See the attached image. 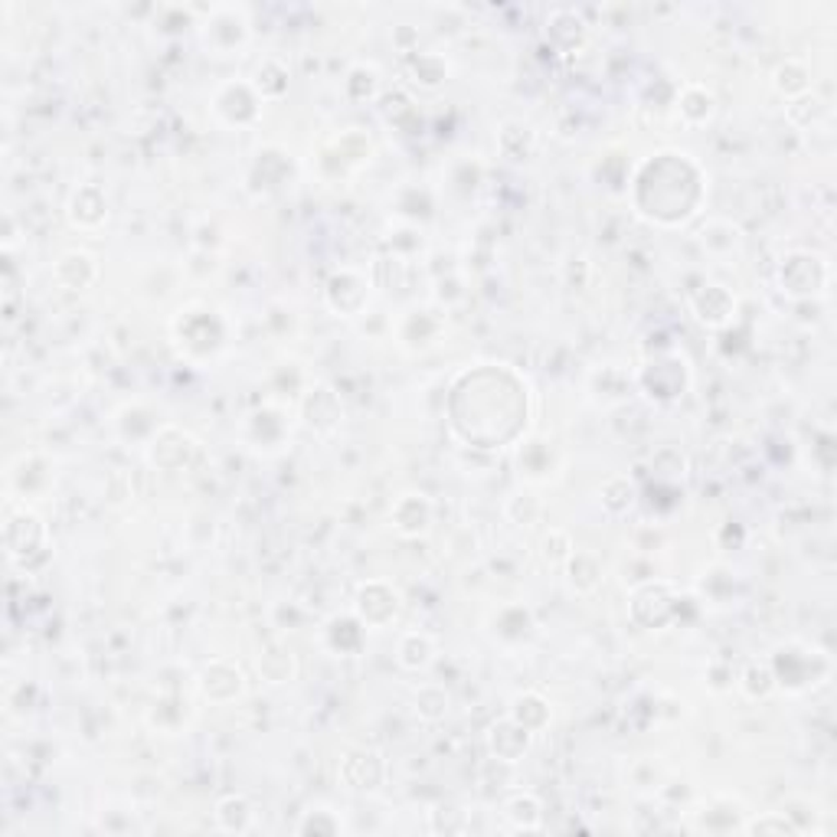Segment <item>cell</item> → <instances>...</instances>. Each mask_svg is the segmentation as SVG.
Returning <instances> with one entry per match:
<instances>
[{
	"label": "cell",
	"mask_w": 837,
	"mask_h": 837,
	"mask_svg": "<svg viewBox=\"0 0 837 837\" xmlns=\"http://www.w3.org/2000/svg\"><path fill=\"white\" fill-rule=\"evenodd\" d=\"M684 602H687V596L681 593V586L674 579L655 576V579H645L632 589L629 615L638 629L658 632V629H668L671 622L681 619Z\"/></svg>",
	"instance_id": "cell-3"
},
{
	"label": "cell",
	"mask_w": 837,
	"mask_h": 837,
	"mask_svg": "<svg viewBox=\"0 0 837 837\" xmlns=\"http://www.w3.org/2000/svg\"><path fill=\"white\" fill-rule=\"evenodd\" d=\"M504 514H507V521H511V524H517V527H530V524H537V521L543 517V501H540L537 494H530V491H524V494H511V498H507V504H504Z\"/></svg>",
	"instance_id": "cell-45"
},
{
	"label": "cell",
	"mask_w": 837,
	"mask_h": 837,
	"mask_svg": "<svg viewBox=\"0 0 837 837\" xmlns=\"http://www.w3.org/2000/svg\"><path fill=\"white\" fill-rule=\"evenodd\" d=\"M547 39L557 49H576L586 43V20L570 7H560L547 16Z\"/></svg>",
	"instance_id": "cell-34"
},
{
	"label": "cell",
	"mask_w": 837,
	"mask_h": 837,
	"mask_svg": "<svg viewBox=\"0 0 837 837\" xmlns=\"http://www.w3.org/2000/svg\"><path fill=\"white\" fill-rule=\"evenodd\" d=\"M537 144H540V137L530 121L511 118L498 128V154L507 160H530L537 154Z\"/></svg>",
	"instance_id": "cell-27"
},
{
	"label": "cell",
	"mask_w": 837,
	"mask_h": 837,
	"mask_svg": "<svg viewBox=\"0 0 837 837\" xmlns=\"http://www.w3.org/2000/svg\"><path fill=\"white\" fill-rule=\"evenodd\" d=\"M779 291L792 301H812L832 288V262L812 249H792L776 265Z\"/></svg>",
	"instance_id": "cell-2"
},
{
	"label": "cell",
	"mask_w": 837,
	"mask_h": 837,
	"mask_svg": "<svg viewBox=\"0 0 837 837\" xmlns=\"http://www.w3.org/2000/svg\"><path fill=\"white\" fill-rule=\"evenodd\" d=\"M494 635H498L501 642H511V645L530 638V635H534V612H530L527 606H521V602L498 609V615H494Z\"/></svg>",
	"instance_id": "cell-39"
},
{
	"label": "cell",
	"mask_w": 837,
	"mask_h": 837,
	"mask_svg": "<svg viewBox=\"0 0 837 837\" xmlns=\"http://www.w3.org/2000/svg\"><path fill=\"white\" fill-rule=\"evenodd\" d=\"M691 311L707 331H727L740 314V301L727 285L704 282L701 288L691 291Z\"/></svg>",
	"instance_id": "cell-15"
},
{
	"label": "cell",
	"mask_w": 837,
	"mask_h": 837,
	"mask_svg": "<svg viewBox=\"0 0 837 837\" xmlns=\"http://www.w3.org/2000/svg\"><path fill=\"white\" fill-rule=\"evenodd\" d=\"M196 452H200V442H196L187 429H180V426H174V422H164V426L147 439V462H151V468L167 471V475L190 468V462L196 458Z\"/></svg>",
	"instance_id": "cell-10"
},
{
	"label": "cell",
	"mask_w": 837,
	"mask_h": 837,
	"mask_svg": "<svg viewBox=\"0 0 837 837\" xmlns=\"http://www.w3.org/2000/svg\"><path fill=\"white\" fill-rule=\"evenodd\" d=\"M485 746H488V760H501L507 766H517L530 750H534V733L527 727H521L511 714L494 720L485 733Z\"/></svg>",
	"instance_id": "cell-17"
},
{
	"label": "cell",
	"mask_w": 837,
	"mask_h": 837,
	"mask_svg": "<svg viewBox=\"0 0 837 837\" xmlns=\"http://www.w3.org/2000/svg\"><path fill=\"white\" fill-rule=\"evenodd\" d=\"M439 658V642L429 632H403L396 642V665L409 674H422L435 665Z\"/></svg>",
	"instance_id": "cell-23"
},
{
	"label": "cell",
	"mask_w": 837,
	"mask_h": 837,
	"mask_svg": "<svg viewBox=\"0 0 837 837\" xmlns=\"http://www.w3.org/2000/svg\"><path fill=\"white\" fill-rule=\"evenodd\" d=\"M707 684H710V691H730L733 684H737V674H733V668H727L724 661H714L710 668H707Z\"/></svg>",
	"instance_id": "cell-48"
},
{
	"label": "cell",
	"mask_w": 837,
	"mask_h": 837,
	"mask_svg": "<svg viewBox=\"0 0 837 837\" xmlns=\"http://www.w3.org/2000/svg\"><path fill=\"white\" fill-rule=\"evenodd\" d=\"M406 75H409L412 85H419L426 92H435V88H442L449 82L452 62L442 52H435V49H416L406 59Z\"/></svg>",
	"instance_id": "cell-25"
},
{
	"label": "cell",
	"mask_w": 837,
	"mask_h": 837,
	"mask_svg": "<svg viewBox=\"0 0 837 837\" xmlns=\"http://www.w3.org/2000/svg\"><path fill=\"white\" fill-rule=\"evenodd\" d=\"M674 111L684 128H707L717 118V95L704 82H684L678 88Z\"/></svg>",
	"instance_id": "cell-21"
},
{
	"label": "cell",
	"mask_w": 837,
	"mask_h": 837,
	"mask_svg": "<svg viewBox=\"0 0 837 837\" xmlns=\"http://www.w3.org/2000/svg\"><path fill=\"white\" fill-rule=\"evenodd\" d=\"M383 92V72L373 65V62H357L347 69V79H344V95L350 101H376Z\"/></svg>",
	"instance_id": "cell-36"
},
{
	"label": "cell",
	"mask_w": 837,
	"mask_h": 837,
	"mask_svg": "<svg viewBox=\"0 0 837 837\" xmlns=\"http://www.w3.org/2000/svg\"><path fill=\"white\" fill-rule=\"evenodd\" d=\"M697 239H701V246H704L710 255H720V259H727V255L740 252V249H743V242H746L743 229H740L737 223H730V219H720V216L707 219V223L701 226Z\"/></svg>",
	"instance_id": "cell-31"
},
{
	"label": "cell",
	"mask_w": 837,
	"mask_h": 837,
	"mask_svg": "<svg viewBox=\"0 0 837 837\" xmlns=\"http://www.w3.org/2000/svg\"><path fill=\"white\" fill-rule=\"evenodd\" d=\"M743 835H802V828L792 822V815L789 812H763V815H756V818H746L743 822V828H740Z\"/></svg>",
	"instance_id": "cell-44"
},
{
	"label": "cell",
	"mask_w": 837,
	"mask_h": 837,
	"mask_svg": "<svg viewBox=\"0 0 837 837\" xmlns=\"http://www.w3.org/2000/svg\"><path fill=\"white\" fill-rule=\"evenodd\" d=\"M108 213H111V203H108V193H105L101 183L82 180V183L72 187V193L65 200V219H69L72 229L98 232L108 223Z\"/></svg>",
	"instance_id": "cell-14"
},
{
	"label": "cell",
	"mask_w": 837,
	"mask_h": 837,
	"mask_svg": "<svg viewBox=\"0 0 837 837\" xmlns=\"http://www.w3.org/2000/svg\"><path fill=\"white\" fill-rule=\"evenodd\" d=\"M737 687H740L743 697H750V701H769V697L779 691L769 661H746V668L737 674Z\"/></svg>",
	"instance_id": "cell-40"
},
{
	"label": "cell",
	"mask_w": 837,
	"mask_h": 837,
	"mask_svg": "<svg viewBox=\"0 0 837 837\" xmlns=\"http://www.w3.org/2000/svg\"><path fill=\"white\" fill-rule=\"evenodd\" d=\"M344 832V822L337 812L331 809H311L301 815V822L295 825V835L301 837H337Z\"/></svg>",
	"instance_id": "cell-43"
},
{
	"label": "cell",
	"mask_w": 837,
	"mask_h": 837,
	"mask_svg": "<svg viewBox=\"0 0 837 837\" xmlns=\"http://www.w3.org/2000/svg\"><path fill=\"white\" fill-rule=\"evenodd\" d=\"M324 642L334 655H357L367 642V625L357 615H334L324 629Z\"/></svg>",
	"instance_id": "cell-33"
},
{
	"label": "cell",
	"mask_w": 837,
	"mask_h": 837,
	"mask_svg": "<svg viewBox=\"0 0 837 837\" xmlns=\"http://www.w3.org/2000/svg\"><path fill=\"white\" fill-rule=\"evenodd\" d=\"M370 295H373V282L370 275L344 265V268H334L331 278L324 282V301L334 314L340 318H357L367 311L370 304Z\"/></svg>",
	"instance_id": "cell-11"
},
{
	"label": "cell",
	"mask_w": 837,
	"mask_h": 837,
	"mask_svg": "<svg viewBox=\"0 0 837 837\" xmlns=\"http://www.w3.org/2000/svg\"><path fill=\"white\" fill-rule=\"evenodd\" d=\"M435 521V504L426 491H403L393 507H390V527L403 540H419L432 530Z\"/></svg>",
	"instance_id": "cell-16"
},
{
	"label": "cell",
	"mask_w": 837,
	"mask_h": 837,
	"mask_svg": "<svg viewBox=\"0 0 837 837\" xmlns=\"http://www.w3.org/2000/svg\"><path fill=\"white\" fill-rule=\"evenodd\" d=\"M337 779L347 792H380L386 782V760L380 750H367V746H354L340 756L337 763Z\"/></svg>",
	"instance_id": "cell-13"
},
{
	"label": "cell",
	"mask_w": 837,
	"mask_h": 837,
	"mask_svg": "<svg viewBox=\"0 0 837 837\" xmlns=\"http://www.w3.org/2000/svg\"><path fill=\"white\" fill-rule=\"evenodd\" d=\"M412 710H416V717L422 724H442L449 717V710H452V694L442 684L426 681L412 694Z\"/></svg>",
	"instance_id": "cell-37"
},
{
	"label": "cell",
	"mask_w": 837,
	"mask_h": 837,
	"mask_svg": "<svg viewBox=\"0 0 837 837\" xmlns=\"http://www.w3.org/2000/svg\"><path fill=\"white\" fill-rule=\"evenodd\" d=\"M599 501H602V511L609 517H625L635 511L638 504V485L632 475H609L599 488Z\"/></svg>",
	"instance_id": "cell-32"
},
{
	"label": "cell",
	"mask_w": 837,
	"mask_h": 837,
	"mask_svg": "<svg viewBox=\"0 0 837 837\" xmlns=\"http://www.w3.org/2000/svg\"><path fill=\"white\" fill-rule=\"evenodd\" d=\"M301 419L311 432L318 435H331L340 429L344 422V406L340 396L327 386V383H314L304 396H301Z\"/></svg>",
	"instance_id": "cell-18"
},
{
	"label": "cell",
	"mask_w": 837,
	"mask_h": 837,
	"mask_svg": "<svg viewBox=\"0 0 837 837\" xmlns=\"http://www.w3.org/2000/svg\"><path fill=\"white\" fill-rule=\"evenodd\" d=\"M262 95L249 79H229L213 92V115L229 128H252L262 121Z\"/></svg>",
	"instance_id": "cell-8"
},
{
	"label": "cell",
	"mask_w": 837,
	"mask_h": 837,
	"mask_svg": "<svg viewBox=\"0 0 837 837\" xmlns=\"http://www.w3.org/2000/svg\"><path fill=\"white\" fill-rule=\"evenodd\" d=\"M219 36H226L223 52H229V49H236V46H242V43L249 39V23H246L242 10H236V7H219V10L210 16V23H206V43L216 49Z\"/></svg>",
	"instance_id": "cell-30"
},
{
	"label": "cell",
	"mask_w": 837,
	"mask_h": 837,
	"mask_svg": "<svg viewBox=\"0 0 837 837\" xmlns=\"http://www.w3.org/2000/svg\"><path fill=\"white\" fill-rule=\"evenodd\" d=\"M632 183H651V193L632 196L638 216L658 226H681L687 223L704 203V170L684 151H661L638 164Z\"/></svg>",
	"instance_id": "cell-1"
},
{
	"label": "cell",
	"mask_w": 837,
	"mask_h": 837,
	"mask_svg": "<svg viewBox=\"0 0 837 837\" xmlns=\"http://www.w3.org/2000/svg\"><path fill=\"white\" fill-rule=\"evenodd\" d=\"M49 547V530L43 517L20 498H7L3 504V550L10 563H26L29 557Z\"/></svg>",
	"instance_id": "cell-4"
},
{
	"label": "cell",
	"mask_w": 837,
	"mask_h": 837,
	"mask_svg": "<svg viewBox=\"0 0 837 837\" xmlns=\"http://www.w3.org/2000/svg\"><path fill=\"white\" fill-rule=\"evenodd\" d=\"M786 115H789V121H792L796 128H809L818 115H825V101H822L815 92H809V95L789 101V105H786Z\"/></svg>",
	"instance_id": "cell-46"
},
{
	"label": "cell",
	"mask_w": 837,
	"mask_h": 837,
	"mask_svg": "<svg viewBox=\"0 0 837 837\" xmlns=\"http://www.w3.org/2000/svg\"><path fill=\"white\" fill-rule=\"evenodd\" d=\"M101 265L88 249H65L52 262V282L65 291H85L98 282Z\"/></svg>",
	"instance_id": "cell-19"
},
{
	"label": "cell",
	"mask_w": 837,
	"mask_h": 837,
	"mask_svg": "<svg viewBox=\"0 0 837 837\" xmlns=\"http://www.w3.org/2000/svg\"><path fill=\"white\" fill-rule=\"evenodd\" d=\"M196 687L203 694V701L216 704V707H226V704H236L242 694H246V671L236 658H210L203 668H200V678H196Z\"/></svg>",
	"instance_id": "cell-12"
},
{
	"label": "cell",
	"mask_w": 837,
	"mask_h": 837,
	"mask_svg": "<svg viewBox=\"0 0 837 837\" xmlns=\"http://www.w3.org/2000/svg\"><path fill=\"white\" fill-rule=\"evenodd\" d=\"M255 85V92L262 95V101H278L288 92V65L278 56H265L255 65V75L249 79Z\"/></svg>",
	"instance_id": "cell-38"
},
{
	"label": "cell",
	"mask_w": 837,
	"mask_h": 837,
	"mask_svg": "<svg viewBox=\"0 0 837 837\" xmlns=\"http://www.w3.org/2000/svg\"><path fill=\"white\" fill-rule=\"evenodd\" d=\"M573 550H576V543H573L570 530H563V527H550V530L543 534V540H540L537 557H540V566H543V570H550V573H563V566H566V560L573 557Z\"/></svg>",
	"instance_id": "cell-41"
},
{
	"label": "cell",
	"mask_w": 837,
	"mask_h": 837,
	"mask_svg": "<svg viewBox=\"0 0 837 837\" xmlns=\"http://www.w3.org/2000/svg\"><path fill=\"white\" fill-rule=\"evenodd\" d=\"M174 340L180 344V350L190 357V360H203L210 354H216L226 340V324L216 311L203 308V304H193L187 311L177 314L174 321Z\"/></svg>",
	"instance_id": "cell-6"
},
{
	"label": "cell",
	"mask_w": 837,
	"mask_h": 837,
	"mask_svg": "<svg viewBox=\"0 0 837 837\" xmlns=\"http://www.w3.org/2000/svg\"><path fill=\"white\" fill-rule=\"evenodd\" d=\"M259 668V678L272 687H282V684H291L295 674H298V661H295V651L291 648H282V645H272L259 655L255 661Z\"/></svg>",
	"instance_id": "cell-35"
},
{
	"label": "cell",
	"mask_w": 837,
	"mask_h": 837,
	"mask_svg": "<svg viewBox=\"0 0 837 837\" xmlns=\"http://www.w3.org/2000/svg\"><path fill=\"white\" fill-rule=\"evenodd\" d=\"M354 615L367 629H393L403 615V596L386 579H363L354 593Z\"/></svg>",
	"instance_id": "cell-9"
},
{
	"label": "cell",
	"mask_w": 837,
	"mask_h": 837,
	"mask_svg": "<svg viewBox=\"0 0 837 837\" xmlns=\"http://www.w3.org/2000/svg\"><path fill=\"white\" fill-rule=\"evenodd\" d=\"M832 658L818 648H809L802 642H789L782 648H776V655L769 658L773 665V674H776V684L799 694V691H809L815 684H822L832 671H815V665H828Z\"/></svg>",
	"instance_id": "cell-7"
},
{
	"label": "cell",
	"mask_w": 837,
	"mask_h": 837,
	"mask_svg": "<svg viewBox=\"0 0 837 837\" xmlns=\"http://www.w3.org/2000/svg\"><path fill=\"white\" fill-rule=\"evenodd\" d=\"M334 154H337L340 167H360L363 160L373 157V141H370L367 131L347 128V131L334 141Z\"/></svg>",
	"instance_id": "cell-42"
},
{
	"label": "cell",
	"mask_w": 837,
	"mask_h": 837,
	"mask_svg": "<svg viewBox=\"0 0 837 837\" xmlns=\"http://www.w3.org/2000/svg\"><path fill=\"white\" fill-rule=\"evenodd\" d=\"M543 799L537 792H511L501 805V815L504 822L514 828V832H524V835H534V832H543Z\"/></svg>",
	"instance_id": "cell-24"
},
{
	"label": "cell",
	"mask_w": 837,
	"mask_h": 837,
	"mask_svg": "<svg viewBox=\"0 0 837 837\" xmlns=\"http://www.w3.org/2000/svg\"><path fill=\"white\" fill-rule=\"evenodd\" d=\"M507 714H511L521 727H527L534 737L543 733V730L553 724V707H550V701H547L540 691H521V694H514Z\"/></svg>",
	"instance_id": "cell-29"
},
{
	"label": "cell",
	"mask_w": 837,
	"mask_h": 837,
	"mask_svg": "<svg viewBox=\"0 0 837 837\" xmlns=\"http://www.w3.org/2000/svg\"><path fill=\"white\" fill-rule=\"evenodd\" d=\"M769 82H773L776 95H779V98H786V101H796V98L809 95V92H812V85H815V79H812V65H809L805 59H799V56L782 59V62L773 69Z\"/></svg>",
	"instance_id": "cell-26"
},
{
	"label": "cell",
	"mask_w": 837,
	"mask_h": 837,
	"mask_svg": "<svg viewBox=\"0 0 837 837\" xmlns=\"http://www.w3.org/2000/svg\"><path fill=\"white\" fill-rule=\"evenodd\" d=\"M435 818H442V822H432V832H445V835H462V832H468L471 825H468V812H458V809H439V812H432Z\"/></svg>",
	"instance_id": "cell-47"
},
{
	"label": "cell",
	"mask_w": 837,
	"mask_h": 837,
	"mask_svg": "<svg viewBox=\"0 0 837 837\" xmlns=\"http://www.w3.org/2000/svg\"><path fill=\"white\" fill-rule=\"evenodd\" d=\"M563 576H566V586L573 596H596L606 583V563L599 553L593 550H573V557L566 560L563 566Z\"/></svg>",
	"instance_id": "cell-22"
},
{
	"label": "cell",
	"mask_w": 837,
	"mask_h": 837,
	"mask_svg": "<svg viewBox=\"0 0 837 837\" xmlns=\"http://www.w3.org/2000/svg\"><path fill=\"white\" fill-rule=\"evenodd\" d=\"M442 327H445V321H442L439 311H432V308H409L399 318V324H396V337H399V344L406 350H426V347H432L439 340Z\"/></svg>",
	"instance_id": "cell-20"
},
{
	"label": "cell",
	"mask_w": 837,
	"mask_h": 837,
	"mask_svg": "<svg viewBox=\"0 0 837 837\" xmlns=\"http://www.w3.org/2000/svg\"><path fill=\"white\" fill-rule=\"evenodd\" d=\"M213 818H216V828L226 835H249L255 828V805L249 802V796L229 792L216 802Z\"/></svg>",
	"instance_id": "cell-28"
},
{
	"label": "cell",
	"mask_w": 837,
	"mask_h": 837,
	"mask_svg": "<svg viewBox=\"0 0 837 837\" xmlns=\"http://www.w3.org/2000/svg\"><path fill=\"white\" fill-rule=\"evenodd\" d=\"M635 386L648 399H655L661 406H671V403L684 399V393L691 390V367L678 350L655 354V357L645 360V367H638Z\"/></svg>",
	"instance_id": "cell-5"
}]
</instances>
